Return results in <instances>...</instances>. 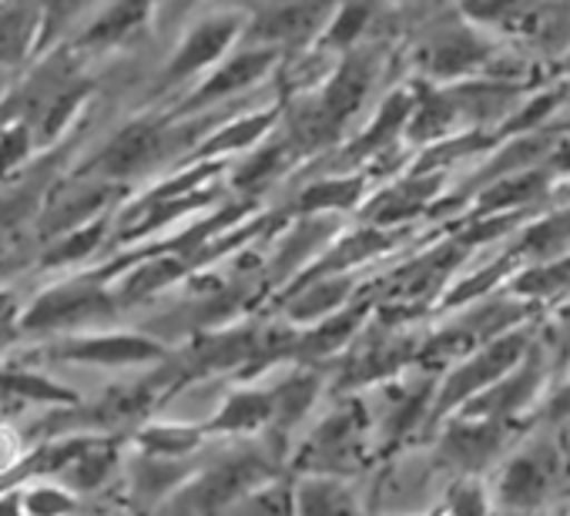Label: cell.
<instances>
[{
  "label": "cell",
  "mask_w": 570,
  "mask_h": 516,
  "mask_svg": "<svg viewBox=\"0 0 570 516\" xmlns=\"http://www.w3.org/2000/svg\"><path fill=\"white\" fill-rule=\"evenodd\" d=\"M195 125H171V121H155V118H141L125 125L88 165V175L108 181H125L135 178L148 168H155L158 161H165L181 138H191Z\"/></svg>",
  "instance_id": "cell-1"
},
{
  "label": "cell",
  "mask_w": 570,
  "mask_h": 516,
  "mask_svg": "<svg viewBox=\"0 0 570 516\" xmlns=\"http://www.w3.org/2000/svg\"><path fill=\"white\" fill-rule=\"evenodd\" d=\"M118 296L105 289L98 276L75 279L65 286H55L41 292L31 309L21 316V333H68V329H85V326H101L115 319L118 312Z\"/></svg>",
  "instance_id": "cell-2"
},
{
  "label": "cell",
  "mask_w": 570,
  "mask_h": 516,
  "mask_svg": "<svg viewBox=\"0 0 570 516\" xmlns=\"http://www.w3.org/2000/svg\"><path fill=\"white\" fill-rule=\"evenodd\" d=\"M248 28V14L242 11H212L202 14L181 38V44L175 48V54L168 58V68L161 71V85L171 88L178 81H191L195 75L222 64L232 51V44L245 34Z\"/></svg>",
  "instance_id": "cell-3"
},
{
  "label": "cell",
  "mask_w": 570,
  "mask_h": 516,
  "mask_svg": "<svg viewBox=\"0 0 570 516\" xmlns=\"http://www.w3.org/2000/svg\"><path fill=\"white\" fill-rule=\"evenodd\" d=\"M278 58H282V51H275V48H242V51H235V54H228L181 105H178V115H198V111H205V108H215V105H222V101H228V98H235V95H242V91H248V88H255L265 75H272L275 71V64H278Z\"/></svg>",
  "instance_id": "cell-4"
},
{
  "label": "cell",
  "mask_w": 570,
  "mask_h": 516,
  "mask_svg": "<svg viewBox=\"0 0 570 516\" xmlns=\"http://www.w3.org/2000/svg\"><path fill=\"white\" fill-rule=\"evenodd\" d=\"M333 18V8L323 4H282V8H262L248 14V48H275L293 51L320 44L326 24Z\"/></svg>",
  "instance_id": "cell-5"
},
{
  "label": "cell",
  "mask_w": 570,
  "mask_h": 516,
  "mask_svg": "<svg viewBox=\"0 0 570 516\" xmlns=\"http://www.w3.org/2000/svg\"><path fill=\"white\" fill-rule=\"evenodd\" d=\"M520 359H527V336L523 333H507V336L493 339L487 349L473 353V359L450 376V383L440 396V413H446L450 406H456L463 399H473V396L493 389L497 383L507 379V373H513V366Z\"/></svg>",
  "instance_id": "cell-6"
},
{
  "label": "cell",
  "mask_w": 570,
  "mask_h": 516,
  "mask_svg": "<svg viewBox=\"0 0 570 516\" xmlns=\"http://www.w3.org/2000/svg\"><path fill=\"white\" fill-rule=\"evenodd\" d=\"M48 356L85 366H145L165 359V346L141 333H98L61 339L48 349Z\"/></svg>",
  "instance_id": "cell-7"
},
{
  "label": "cell",
  "mask_w": 570,
  "mask_h": 516,
  "mask_svg": "<svg viewBox=\"0 0 570 516\" xmlns=\"http://www.w3.org/2000/svg\"><path fill=\"white\" fill-rule=\"evenodd\" d=\"M363 409H336L306 443L309 476H340L356 466L363 446Z\"/></svg>",
  "instance_id": "cell-8"
},
{
  "label": "cell",
  "mask_w": 570,
  "mask_h": 516,
  "mask_svg": "<svg viewBox=\"0 0 570 516\" xmlns=\"http://www.w3.org/2000/svg\"><path fill=\"white\" fill-rule=\"evenodd\" d=\"M268 463L265 456L258 453H238V456H228L222 459L215 469L205 473V479L198 483V506L208 513V516H218L225 509H232L235 503H242L248 493H255L258 486H265L268 479Z\"/></svg>",
  "instance_id": "cell-9"
},
{
  "label": "cell",
  "mask_w": 570,
  "mask_h": 516,
  "mask_svg": "<svg viewBox=\"0 0 570 516\" xmlns=\"http://www.w3.org/2000/svg\"><path fill=\"white\" fill-rule=\"evenodd\" d=\"M282 118V108L278 105H268V108H258L252 115H242V118H232L225 121L222 128H215L198 148H195V158L198 161H215V158H228V155H238L245 148H258L268 131L278 125Z\"/></svg>",
  "instance_id": "cell-10"
},
{
  "label": "cell",
  "mask_w": 570,
  "mask_h": 516,
  "mask_svg": "<svg viewBox=\"0 0 570 516\" xmlns=\"http://www.w3.org/2000/svg\"><path fill=\"white\" fill-rule=\"evenodd\" d=\"M272 423H275V409H272L268 389H235V393H228L222 409L212 416L205 433L238 436V433H258Z\"/></svg>",
  "instance_id": "cell-11"
},
{
  "label": "cell",
  "mask_w": 570,
  "mask_h": 516,
  "mask_svg": "<svg viewBox=\"0 0 570 516\" xmlns=\"http://www.w3.org/2000/svg\"><path fill=\"white\" fill-rule=\"evenodd\" d=\"M440 188V178L436 175H413L410 181L396 185V188H386L380 195L370 198V205L363 208L366 221L373 225H393V221H403L416 211H423V205L436 195Z\"/></svg>",
  "instance_id": "cell-12"
},
{
  "label": "cell",
  "mask_w": 570,
  "mask_h": 516,
  "mask_svg": "<svg viewBox=\"0 0 570 516\" xmlns=\"http://www.w3.org/2000/svg\"><path fill=\"white\" fill-rule=\"evenodd\" d=\"M111 198L108 185H91V188H78L71 191V198H58L51 205V211L41 218V235L45 238H65L91 221H98V211L105 208V201Z\"/></svg>",
  "instance_id": "cell-13"
},
{
  "label": "cell",
  "mask_w": 570,
  "mask_h": 516,
  "mask_svg": "<svg viewBox=\"0 0 570 516\" xmlns=\"http://www.w3.org/2000/svg\"><path fill=\"white\" fill-rule=\"evenodd\" d=\"M413 111H416V101H413V95L410 91H393L386 101H383V108H380V115H376V121L346 148V155H343V165L346 161H356V158H366V155H373L376 148H386L400 131H406L410 128V121H413Z\"/></svg>",
  "instance_id": "cell-14"
},
{
  "label": "cell",
  "mask_w": 570,
  "mask_h": 516,
  "mask_svg": "<svg viewBox=\"0 0 570 516\" xmlns=\"http://www.w3.org/2000/svg\"><path fill=\"white\" fill-rule=\"evenodd\" d=\"M293 496L296 516H360L356 493L340 476H306Z\"/></svg>",
  "instance_id": "cell-15"
},
{
  "label": "cell",
  "mask_w": 570,
  "mask_h": 516,
  "mask_svg": "<svg viewBox=\"0 0 570 516\" xmlns=\"http://www.w3.org/2000/svg\"><path fill=\"white\" fill-rule=\"evenodd\" d=\"M299 155V148L293 145V138L289 135H275V141H268V145H258L235 171H232V185L235 188H258V185H265V181H272L282 168H289V161Z\"/></svg>",
  "instance_id": "cell-16"
},
{
  "label": "cell",
  "mask_w": 570,
  "mask_h": 516,
  "mask_svg": "<svg viewBox=\"0 0 570 516\" xmlns=\"http://www.w3.org/2000/svg\"><path fill=\"white\" fill-rule=\"evenodd\" d=\"M151 18V11L145 4H115L108 11H101L88 28L85 34L78 38V48H91V51H105L125 38H131L145 21Z\"/></svg>",
  "instance_id": "cell-17"
},
{
  "label": "cell",
  "mask_w": 570,
  "mask_h": 516,
  "mask_svg": "<svg viewBox=\"0 0 570 516\" xmlns=\"http://www.w3.org/2000/svg\"><path fill=\"white\" fill-rule=\"evenodd\" d=\"M181 272H185V258H178V255H165V251L141 255V266L131 269L118 289V302H138V299L171 286Z\"/></svg>",
  "instance_id": "cell-18"
},
{
  "label": "cell",
  "mask_w": 570,
  "mask_h": 516,
  "mask_svg": "<svg viewBox=\"0 0 570 516\" xmlns=\"http://www.w3.org/2000/svg\"><path fill=\"white\" fill-rule=\"evenodd\" d=\"M483 58H487V44H480L473 31H463V34L450 31L430 48V71L436 78H456L476 68Z\"/></svg>",
  "instance_id": "cell-19"
},
{
  "label": "cell",
  "mask_w": 570,
  "mask_h": 516,
  "mask_svg": "<svg viewBox=\"0 0 570 516\" xmlns=\"http://www.w3.org/2000/svg\"><path fill=\"white\" fill-rule=\"evenodd\" d=\"M320 389H323L320 376H313V373H296L289 379H282L275 389H268L272 393V409H275V423L272 426L293 429L309 413V406L316 403Z\"/></svg>",
  "instance_id": "cell-20"
},
{
  "label": "cell",
  "mask_w": 570,
  "mask_h": 516,
  "mask_svg": "<svg viewBox=\"0 0 570 516\" xmlns=\"http://www.w3.org/2000/svg\"><path fill=\"white\" fill-rule=\"evenodd\" d=\"M543 489H547V466L533 456L513 459L500 479V499L517 509L537 506L543 499Z\"/></svg>",
  "instance_id": "cell-21"
},
{
  "label": "cell",
  "mask_w": 570,
  "mask_h": 516,
  "mask_svg": "<svg viewBox=\"0 0 570 516\" xmlns=\"http://www.w3.org/2000/svg\"><path fill=\"white\" fill-rule=\"evenodd\" d=\"M303 286H306V292L289 306V319L293 322H323V319H330V312L353 289V282L350 279H340V276L313 279V282H303Z\"/></svg>",
  "instance_id": "cell-22"
},
{
  "label": "cell",
  "mask_w": 570,
  "mask_h": 516,
  "mask_svg": "<svg viewBox=\"0 0 570 516\" xmlns=\"http://www.w3.org/2000/svg\"><path fill=\"white\" fill-rule=\"evenodd\" d=\"M363 316H366V306L346 309V312H340V316H330V319H323L320 326H313L306 336H299V339H296V349H303L306 356H330V353H336L340 346H346V339L356 333V326L363 322Z\"/></svg>",
  "instance_id": "cell-23"
},
{
  "label": "cell",
  "mask_w": 570,
  "mask_h": 516,
  "mask_svg": "<svg viewBox=\"0 0 570 516\" xmlns=\"http://www.w3.org/2000/svg\"><path fill=\"white\" fill-rule=\"evenodd\" d=\"M38 18L41 14L31 8H0V68L18 64L28 54Z\"/></svg>",
  "instance_id": "cell-24"
},
{
  "label": "cell",
  "mask_w": 570,
  "mask_h": 516,
  "mask_svg": "<svg viewBox=\"0 0 570 516\" xmlns=\"http://www.w3.org/2000/svg\"><path fill=\"white\" fill-rule=\"evenodd\" d=\"M205 436V426H148L138 433V446L145 456H158V459H181L188 456Z\"/></svg>",
  "instance_id": "cell-25"
},
{
  "label": "cell",
  "mask_w": 570,
  "mask_h": 516,
  "mask_svg": "<svg viewBox=\"0 0 570 516\" xmlns=\"http://www.w3.org/2000/svg\"><path fill=\"white\" fill-rule=\"evenodd\" d=\"M497 446H500L497 419H483L476 426H463L446 436V453L463 466H480L487 456H493Z\"/></svg>",
  "instance_id": "cell-26"
},
{
  "label": "cell",
  "mask_w": 570,
  "mask_h": 516,
  "mask_svg": "<svg viewBox=\"0 0 570 516\" xmlns=\"http://www.w3.org/2000/svg\"><path fill=\"white\" fill-rule=\"evenodd\" d=\"M0 393L4 396H18L28 403H45V406H58V403H75V393L58 386L48 376L38 373H11V369H0Z\"/></svg>",
  "instance_id": "cell-27"
},
{
  "label": "cell",
  "mask_w": 570,
  "mask_h": 516,
  "mask_svg": "<svg viewBox=\"0 0 570 516\" xmlns=\"http://www.w3.org/2000/svg\"><path fill=\"white\" fill-rule=\"evenodd\" d=\"M547 175H533V171H520V175H503L493 181V188H483L476 211H507L527 198H533L543 188Z\"/></svg>",
  "instance_id": "cell-28"
},
{
  "label": "cell",
  "mask_w": 570,
  "mask_h": 516,
  "mask_svg": "<svg viewBox=\"0 0 570 516\" xmlns=\"http://www.w3.org/2000/svg\"><path fill=\"white\" fill-rule=\"evenodd\" d=\"M363 185H366V181H363V178H353V175H346V178H326V181H320V185H313V188L303 191L299 208L309 211V215L350 208V205H356V198L363 195Z\"/></svg>",
  "instance_id": "cell-29"
},
{
  "label": "cell",
  "mask_w": 570,
  "mask_h": 516,
  "mask_svg": "<svg viewBox=\"0 0 570 516\" xmlns=\"http://www.w3.org/2000/svg\"><path fill=\"white\" fill-rule=\"evenodd\" d=\"M105 231H108V218H98V221H91V225H85V228L65 235V238H58V241L45 251L41 266L55 269V266H75V262H81V258H88V255L101 245Z\"/></svg>",
  "instance_id": "cell-30"
},
{
  "label": "cell",
  "mask_w": 570,
  "mask_h": 516,
  "mask_svg": "<svg viewBox=\"0 0 570 516\" xmlns=\"http://www.w3.org/2000/svg\"><path fill=\"white\" fill-rule=\"evenodd\" d=\"M115 443H108V439H95V446L88 449V453H81L68 469H65V476H68V483L75 486V489H95V486H101L105 479H108V473L115 469Z\"/></svg>",
  "instance_id": "cell-31"
},
{
  "label": "cell",
  "mask_w": 570,
  "mask_h": 516,
  "mask_svg": "<svg viewBox=\"0 0 570 516\" xmlns=\"http://www.w3.org/2000/svg\"><path fill=\"white\" fill-rule=\"evenodd\" d=\"M185 476V469L178 466V459H158V456H141L135 466V493L141 499H158L161 493H168L171 486H178Z\"/></svg>",
  "instance_id": "cell-32"
},
{
  "label": "cell",
  "mask_w": 570,
  "mask_h": 516,
  "mask_svg": "<svg viewBox=\"0 0 570 516\" xmlns=\"http://www.w3.org/2000/svg\"><path fill=\"white\" fill-rule=\"evenodd\" d=\"M370 18H373L370 8H340V11H333L326 31H323V38H320V48H323V51L330 48V51L350 54V51H353V41L366 31Z\"/></svg>",
  "instance_id": "cell-33"
},
{
  "label": "cell",
  "mask_w": 570,
  "mask_h": 516,
  "mask_svg": "<svg viewBox=\"0 0 570 516\" xmlns=\"http://www.w3.org/2000/svg\"><path fill=\"white\" fill-rule=\"evenodd\" d=\"M88 81H71V85H65L51 101H48V108H45V121H41V138L45 141H55L65 128H68V121L78 115V108L85 105V98H88Z\"/></svg>",
  "instance_id": "cell-34"
},
{
  "label": "cell",
  "mask_w": 570,
  "mask_h": 516,
  "mask_svg": "<svg viewBox=\"0 0 570 516\" xmlns=\"http://www.w3.org/2000/svg\"><path fill=\"white\" fill-rule=\"evenodd\" d=\"M228 516H296V496L293 489H282L278 483H265L255 493H248L242 503L228 509Z\"/></svg>",
  "instance_id": "cell-35"
},
{
  "label": "cell",
  "mask_w": 570,
  "mask_h": 516,
  "mask_svg": "<svg viewBox=\"0 0 570 516\" xmlns=\"http://www.w3.org/2000/svg\"><path fill=\"white\" fill-rule=\"evenodd\" d=\"M75 509V496L61 486H35L24 493L28 516H65Z\"/></svg>",
  "instance_id": "cell-36"
},
{
  "label": "cell",
  "mask_w": 570,
  "mask_h": 516,
  "mask_svg": "<svg viewBox=\"0 0 570 516\" xmlns=\"http://www.w3.org/2000/svg\"><path fill=\"white\" fill-rule=\"evenodd\" d=\"M31 148H35V138H31L28 125H11L4 135H0V178L14 171L21 161H28Z\"/></svg>",
  "instance_id": "cell-37"
},
{
  "label": "cell",
  "mask_w": 570,
  "mask_h": 516,
  "mask_svg": "<svg viewBox=\"0 0 570 516\" xmlns=\"http://www.w3.org/2000/svg\"><path fill=\"white\" fill-rule=\"evenodd\" d=\"M450 516H487V499H483V489L466 483L453 493L450 499Z\"/></svg>",
  "instance_id": "cell-38"
},
{
  "label": "cell",
  "mask_w": 570,
  "mask_h": 516,
  "mask_svg": "<svg viewBox=\"0 0 570 516\" xmlns=\"http://www.w3.org/2000/svg\"><path fill=\"white\" fill-rule=\"evenodd\" d=\"M21 336V316H18V299L11 292H0V349Z\"/></svg>",
  "instance_id": "cell-39"
},
{
  "label": "cell",
  "mask_w": 570,
  "mask_h": 516,
  "mask_svg": "<svg viewBox=\"0 0 570 516\" xmlns=\"http://www.w3.org/2000/svg\"><path fill=\"white\" fill-rule=\"evenodd\" d=\"M24 513V493H0V516H21Z\"/></svg>",
  "instance_id": "cell-40"
},
{
  "label": "cell",
  "mask_w": 570,
  "mask_h": 516,
  "mask_svg": "<svg viewBox=\"0 0 570 516\" xmlns=\"http://www.w3.org/2000/svg\"><path fill=\"white\" fill-rule=\"evenodd\" d=\"M446 509H433V513H426V516H443Z\"/></svg>",
  "instance_id": "cell-41"
},
{
  "label": "cell",
  "mask_w": 570,
  "mask_h": 516,
  "mask_svg": "<svg viewBox=\"0 0 570 516\" xmlns=\"http://www.w3.org/2000/svg\"><path fill=\"white\" fill-rule=\"evenodd\" d=\"M563 191H567V201H570V188H563Z\"/></svg>",
  "instance_id": "cell-42"
},
{
  "label": "cell",
  "mask_w": 570,
  "mask_h": 516,
  "mask_svg": "<svg viewBox=\"0 0 570 516\" xmlns=\"http://www.w3.org/2000/svg\"><path fill=\"white\" fill-rule=\"evenodd\" d=\"M4 231H8V228H4V225H0V235H4Z\"/></svg>",
  "instance_id": "cell-43"
}]
</instances>
